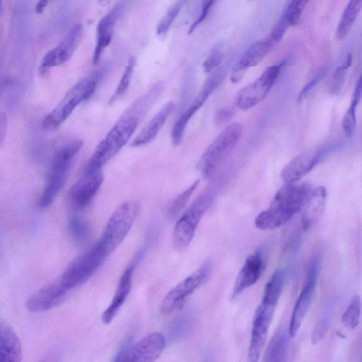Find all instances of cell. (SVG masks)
I'll list each match as a JSON object with an SVG mask.
<instances>
[{"mask_svg": "<svg viewBox=\"0 0 362 362\" xmlns=\"http://www.w3.org/2000/svg\"><path fill=\"white\" fill-rule=\"evenodd\" d=\"M313 189L308 183H288L280 188L268 208L255 219L261 230H272L288 222L303 207Z\"/></svg>", "mask_w": 362, "mask_h": 362, "instance_id": "6da1fadb", "label": "cell"}, {"mask_svg": "<svg viewBox=\"0 0 362 362\" xmlns=\"http://www.w3.org/2000/svg\"><path fill=\"white\" fill-rule=\"evenodd\" d=\"M142 118L129 107L98 144L86 165L84 173L101 170V168L125 146Z\"/></svg>", "mask_w": 362, "mask_h": 362, "instance_id": "7a4b0ae2", "label": "cell"}, {"mask_svg": "<svg viewBox=\"0 0 362 362\" xmlns=\"http://www.w3.org/2000/svg\"><path fill=\"white\" fill-rule=\"evenodd\" d=\"M83 146V141L74 139L62 145L54 153L50 163L47 180L39 199V206H49L62 188L68 176L72 162Z\"/></svg>", "mask_w": 362, "mask_h": 362, "instance_id": "3957f363", "label": "cell"}, {"mask_svg": "<svg viewBox=\"0 0 362 362\" xmlns=\"http://www.w3.org/2000/svg\"><path fill=\"white\" fill-rule=\"evenodd\" d=\"M217 184L214 182L208 186L177 221L172 237L176 250H184L192 240L201 219L216 196Z\"/></svg>", "mask_w": 362, "mask_h": 362, "instance_id": "277c9868", "label": "cell"}, {"mask_svg": "<svg viewBox=\"0 0 362 362\" xmlns=\"http://www.w3.org/2000/svg\"><path fill=\"white\" fill-rule=\"evenodd\" d=\"M102 74V71L94 72L74 85L56 107L45 117L42 120L43 128L49 131L58 128L79 104L93 95Z\"/></svg>", "mask_w": 362, "mask_h": 362, "instance_id": "5b68a950", "label": "cell"}, {"mask_svg": "<svg viewBox=\"0 0 362 362\" xmlns=\"http://www.w3.org/2000/svg\"><path fill=\"white\" fill-rule=\"evenodd\" d=\"M243 128L235 122L227 126L209 144L197 163L202 176L211 177L232 153L242 135Z\"/></svg>", "mask_w": 362, "mask_h": 362, "instance_id": "8992f818", "label": "cell"}, {"mask_svg": "<svg viewBox=\"0 0 362 362\" xmlns=\"http://www.w3.org/2000/svg\"><path fill=\"white\" fill-rule=\"evenodd\" d=\"M139 211V204L128 201L121 204L109 218L100 239L95 243L108 257L124 240Z\"/></svg>", "mask_w": 362, "mask_h": 362, "instance_id": "52a82bcc", "label": "cell"}, {"mask_svg": "<svg viewBox=\"0 0 362 362\" xmlns=\"http://www.w3.org/2000/svg\"><path fill=\"white\" fill-rule=\"evenodd\" d=\"M107 257L95 243L90 250L74 259L56 281L68 294L70 291L88 281Z\"/></svg>", "mask_w": 362, "mask_h": 362, "instance_id": "ba28073f", "label": "cell"}, {"mask_svg": "<svg viewBox=\"0 0 362 362\" xmlns=\"http://www.w3.org/2000/svg\"><path fill=\"white\" fill-rule=\"evenodd\" d=\"M211 268V262L208 260L173 287L161 301L160 312L170 315L182 309L190 296L206 281Z\"/></svg>", "mask_w": 362, "mask_h": 362, "instance_id": "9c48e42d", "label": "cell"}, {"mask_svg": "<svg viewBox=\"0 0 362 362\" xmlns=\"http://www.w3.org/2000/svg\"><path fill=\"white\" fill-rule=\"evenodd\" d=\"M278 301L263 296L252 321L247 362H259Z\"/></svg>", "mask_w": 362, "mask_h": 362, "instance_id": "30bf717a", "label": "cell"}, {"mask_svg": "<svg viewBox=\"0 0 362 362\" xmlns=\"http://www.w3.org/2000/svg\"><path fill=\"white\" fill-rule=\"evenodd\" d=\"M321 264L322 256L320 254H316L310 262L305 283L296 301L291 314L288 330L291 337H293L298 332L310 308L315 294Z\"/></svg>", "mask_w": 362, "mask_h": 362, "instance_id": "8fae6325", "label": "cell"}, {"mask_svg": "<svg viewBox=\"0 0 362 362\" xmlns=\"http://www.w3.org/2000/svg\"><path fill=\"white\" fill-rule=\"evenodd\" d=\"M281 66V64L269 66L257 79L243 88L236 95V105L246 110L263 100L276 81Z\"/></svg>", "mask_w": 362, "mask_h": 362, "instance_id": "7c38bea8", "label": "cell"}, {"mask_svg": "<svg viewBox=\"0 0 362 362\" xmlns=\"http://www.w3.org/2000/svg\"><path fill=\"white\" fill-rule=\"evenodd\" d=\"M82 33L83 27L81 24L73 25L63 40L45 54L41 60L40 68L47 69L67 62L75 52Z\"/></svg>", "mask_w": 362, "mask_h": 362, "instance_id": "4fadbf2b", "label": "cell"}, {"mask_svg": "<svg viewBox=\"0 0 362 362\" xmlns=\"http://www.w3.org/2000/svg\"><path fill=\"white\" fill-rule=\"evenodd\" d=\"M327 150L317 148L303 152L293 158L282 170L281 177L286 182L295 183L310 172L325 158Z\"/></svg>", "mask_w": 362, "mask_h": 362, "instance_id": "5bb4252c", "label": "cell"}, {"mask_svg": "<svg viewBox=\"0 0 362 362\" xmlns=\"http://www.w3.org/2000/svg\"><path fill=\"white\" fill-rule=\"evenodd\" d=\"M144 250H140L130 264L123 272L112 300L102 315L104 324H110L117 315L121 307L125 302L132 288V275L137 264L143 257Z\"/></svg>", "mask_w": 362, "mask_h": 362, "instance_id": "9a60e30c", "label": "cell"}, {"mask_svg": "<svg viewBox=\"0 0 362 362\" xmlns=\"http://www.w3.org/2000/svg\"><path fill=\"white\" fill-rule=\"evenodd\" d=\"M103 181L101 170L84 173L69 191L68 199L71 206L75 209H81L88 205L100 189Z\"/></svg>", "mask_w": 362, "mask_h": 362, "instance_id": "2e32d148", "label": "cell"}, {"mask_svg": "<svg viewBox=\"0 0 362 362\" xmlns=\"http://www.w3.org/2000/svg\"><path fill=\"white\" fill-rule=\"evenodd\" d=\"M218 80L217 76L209 78L189 107L176 120L171 130V139L175 146H178L181 143L189 121L216 88Z\"/></svg>", "mask_w": 362, "mask_h": 362, "instance_id": "e0dca14e", "label": "cell"}, {"mask_svg": "<svg viewBox=\"0 0 362 362\" xmlns=\"http://www.w3.org/2000/svg\"><path fill=\"white\" fill-rule=\"evenodd\" d=\"M165 344L161 333H149L127 351L124 362H154L163 352Z\"/></svg>", "mask_w": 362, "mask_h": 362, "instance_id": "ac0fdd59", "label": "cell"}, {"mask_svg": "<svg viewBox=\"0 0 362 362\" xmlns=\"http://www.w3.org/2000/svg\"><path fill=\"white\" fill-rule=\"evenodd\" d=\"M264 267L265 262L262 251H256L247 256L235 281L231 298L238 297L257 283Z\"/></svg>", "mask_w": 362, "mask_h": 362, "instance_id": "d6986e66", "label": "cell"}, {"mask_svg": "<svg viewBox=\"0 0 362 362\" xmlns=\"http://www.w3.org/2000/svg\"><path fill=\"white\" fill-rule=\"evenodd\" d=\"M125 4L124 1L117 3L99 21L96 29L95 46L93 54V64H98L104 50L110 43L115 23L124 11Z\"/></svg>", "mask_w": 362, "mask_h": 362, "instance_id": "ffe728a7", "label": "cell"}, {"mask_svg": "<svg viewBox=\"0 0 362 362\" xmlns=\"http://www.w3.org/2000/svg\"><path fill=\"white\" fill-rule=\"evenodd\" d=\"M274 45V43L267 37L248 47L234 65L230 74V81L233 83L241 81L247 69L259 63L272 49Z\"/></svg>", "mask_w": 362, "mask_h": 362, "instance_id": "44dd1931", "label": "cell"}, {"mask_svg": "<svg viewBox=\"0 0 362 362\" xmlns=\"http://www.w3.org/2000/svg\"><path fill=\"white\" fill-rule=\"evenodd\" d=\"M67 293L59 286L57 281L49 283L32 294L27 300V310L33 313L47 311L66 298Z\"/></svg>", "mask_w": 362, "mask_h": 362, "instance_id": "7402d4cb", "label": "cell"}, {"mask_svg": "<svg viewBox=\"0 0 362 362\" xmlns=\"http://www.w3.org/2000/svg\"><path fill=\"white\" fill-rule=\"evenodd\" d=\"M20 339L11 326L0 318V362H21Z\"/></svg>", "mask_w": 362, "mask_h": 362, "instance_id": "603a6c76", "label": "cell"}, {"mask_svg": "<svg viewBox=\"0 0 362 362\" xmlns=\"http://www.w3.org/2000/svg\"><path fill=\"white\" fill-rule=\"evenodd\" d=\"M174 107V103L169 102L160 109L134 138L132 142V146L134 147L141 146L154 139L167 121Z\"/></svg>", "mask_w": 362, "mask_h": 362, "instance_id": "cb8c5ba5", "label": "cell"}, {"mask_svg": "<svg viewBox=\"0 0 362 362\" xmlns=\"http://www.w3.org/2000/svg\"><path fill=\"white\" fill-rule=\"evenodd\" d=\"M327 191L325 187L313 189L304 204L302 226L304 230H309L322 214L326 202Z\"/></svg>", "mask_w": 362, "mask_h": 362, "instance_id": "d4e9b609", "label": "cell"}, {"mask_svg": "<svg viewBox=\"0 0 362 362\" xmlns=\"http://www.w3.org/2000/svg\"><path fill=\"white\" fill-rule=\"evenodd\" d=\"M288 332L278 331L269 342L262 362H286L288 348Z\"/></svg>", "mask_w": 362, "mask_h": 362, "instance_id": "484cf974", "label": "cell"}, {"mask_svg": "<svg viewBox=\"0 0 362 362\" xmlns=\"http://www.w3.org/2000/svg\"><path fill=\"white\" fill-rule=\"evenodd\" d=\"M362 6L361 0H351L346 5L336 30L337 40H343L351 31Z\"/></svg>", "mask_w": 362, "mask_h": 362, "instance_id": "4316f807", "label": "cell"}, {"mask_svg": "<svg viewBox=\"0 0 362 362\" xmlns=\"http://www.w3.org/2000/svg\"><path fill=\"white\" fill-rule=\"evenodd\" d=\"M308 1L294 0L288 3L280 20L287 26H294L298 23Z\"/></svg>", "mask_w": 362, "mask_h": 362, "instance_id": "83f0119b", "label": "cell"}, {"mask_svg": "<svg viewBox=\"0 0 362 362\" xmlns=\"http://www.w3.org/2000/svg\"><path fill=\"white\" fill-rule=\"evenodd\" d=\"M136 65V59L132 57L127 62L125 66L122 76L118 83V85L115 90L111 98L110 99V103H114L116 100L122 98L127 91L132 78L134 74V71Z\"/></svg>", "mask_w": 362, "mask_h": 362, "instance_id": "f1b7e54d", "label": "cell"}, {"mask_svg": "<svg viewBox=\"0 0 362 362\" xmlns=\"http://www.w3.org/2000/svg\"><path fill=\"white\" fill-rule=\"evenodd\" d=\"M183 3L182 1L173 3L163 16L156 28V33L159 37H163L166 35L180 13Z\"/></svg>", "mask_w": 362, "mask_h": 362, "instance_id": "f546056e", "label": "cell"}, {"mask_svg": "<svg viewBox=\"0 0 362 362\" xmlns=\"http://www.w3.org/2000/svg\"><path fill=\"white\" fill-rule=\"evenodd\" d=\"M361 299L358 296H354L342 315L343 324L349 329L356 328L360 322Z\"/></svg>", "mask_w": 362, "mask_h": 362, "instance_id": "4dcf8cb0", "label": "cell"}, {"mask_svg": "<svg viewBox=\"0 0 362 362\" xmlns=\"http://www.w3.org/2000/svg\"><path fill=\"white\" fill-rule=\"evenodd\" d=\"M69 230L74 240L77 243L86 241L90 235V228L88 223L77 216L70 218Z\"/></svg>", "mask_w": 362, "mask_h": 362, "instance_id": "1f68e13d", "label": "cell"}, {"mask_svg": "<svg viewBox=\"0 0 362 362\" xmlns=\"http://www.w3.org/2000/svg\"><path fill=\"white\" fill-rule=\"evenodd\" d=\"M199 183V180H195L186 190L182 192L174 199L168 210V214L171 218L177 217L183 210Z\"/></svg>", "mask_w": 362, "mask_h": 362, "instance_id": "d6a6232c", "label": "cell"}, {"mask_svg": "<svg viewBox=\"0 0 362 362\" xmlns=\"http://www.w3.org/2000/svg\"><path fill=\"white\" fill-rule=\"evenodd\" d=\"M358 104L356 102L351 101L342 119V129L348 137L352 136L356 125V109Z\"/></svg>", "mask_w": 362, "mask_h": 362, "instance_id": "836d02e7", "label": "cell"}, {"mask_svg": "<svg viewBox=\"0 0 362 362\" xmlns=\"http://www.w3.org/2000/svg\"><path fill=\"white\" fill-rule=\"evenodd\" d=\"M331 317L332 314L330 311L326 310V312L322 314L313 333L312 341L313 344H317L323 338L328 329Z\"/></svg>", "mask_w": 362, "mask_h": 362, "instance_id": "e575fe53", "label": "cell"}, {"mask_svg": "<svg viewBox=\"0 0 362 362\" xmlns=\"http://www.w3.org/2000/svg\"><path fill=\"white\" fill-rule=\"evenodd\" d=\"M351 62L352 57L351 54H349L346 62L336 69L332 78L333 83L332 86L333 90H338L339 87L341 85L344 79L346 71L351 66Z\"/></svg>", "mask_w": 362, "mask_h": 362, "instance_id": "d590c367", "label": "cell"}, {"mask_svg": "<svg viewBox=\"0 0 362 362\" xmlns=\"http://www.w3.org/2000/svg\"><path fill=\"white\" fill-rule=\"evenodd\" d=\"M222 59V52L218 48H215L203 64L204 71L207 73L212 71L221 64Z\"/></svg>", "mask_w": 362, "mask_h": 362, "instance_id": "8d00e7d4", "label": "cell"}, {"mask_svg": "<svg viewBox=\"0 0 362 362\" xmlns=\"http://www.w3.org/2000/svg\"><path fill=\"white\" fill-rule=\"evenodd\" d=\"M214 1H204L202 2V9L197 18L192 23L189 28L188 33H192L206 18L210 9L211 8Z\"/></svg>", "mask_w": 362, "mask_h": 362, "instance_id": "74e56055", "label": "cell"}, {"mask_svg": "<svg viewBox=\"0 0 362 362\" xmlns=\"http://www.w3.org/2000/svg\"><path fill=\"white\" fill-rule=\"evenodd\" d=\"M325 70L321 69L317 75L310 81L301 90L298 97V101L300 103L308 95L310 91L323 78L325 75Z\"/></svg>", "mask_w": 362, "mask_h": 362, "instance_id": "f35d334b", "label": "cell"}, {"mask_svg": "<svg viewBox=\"0 0 362 362\" xmlns=\"http://www.w3.org/2000/svg\"><path fill=\"white\" fill-rule=\"evenodd\" d=\"M6 119L4 114H0V145L3 143L6 132Z\"/></svg>", "mask_w": 362, "mask_h": 362, "instance_id": "ab89813d", "label": "cell"}, {"mask_svg": "<svg viewBox=\"0 0 362 362\" xmlns=\"http://www.w3.org/2000/svg\"><path fill=\"white\" fill-rule=\"evenodd\" d=\"M127 354V348L126 347L122 348V350L117 354L115 362H124Z\"/></svg>", "mask_w": 362, "mask_h": 362, "instance_id": "60d3db41", "label": "cell"}, {"mask_svg": "<svg viewBox=\"0 0 362 362\" xmlns=\"http://www.w3.org/2000/svg\"><path fill=\"white\" fill-rule=\"evenodd\" d=\"M231 115V112L229 111V110H221L218 115V119L219 120H226V119H227L228 118L230 117Z\"/></svg>", "mask_w": 362, "mask_h": 362, "instance_id": "b9f144b4", "label": "cell"}, {"mask_svg": "<svg viewBox=\"0 0 362 362\" xmlns=\"http://www.w3.org/2000/svg\"><path fill=\"white\" fill-rule=\"evenodd\" d=\"M48 1H40L36 5V11L40 13H42L44 8L46 7Z\"/></svg>", "mask_w": 362, "mask_h": 362, "instance_id": "7bdbcfd3", "label": "cell"}, {"mask_svg": "<svg viewBox=\"0 0 362 362\" xmlns=\"http://www.w3.org/2000/svg\"><path fill=\"white\" fill-rule=\"evenodd\" d=\"M40 362H54V359L52 356L47 355Z\"/></svg>", "mask_w": 362, "mask_h": 362, "instance_id": "ee69618b", "label": "cell"}, {"mask_svg": "<svg viewBox=\"0 0 362 362\" xmlns=\"http://www.w3.org/2000/svg\"><path fill=\"white\" fill-rule=\"evenodd\" d=\"M0 4H1V1H0Z\"/></svg>", "mask_w": 362, "mask_h": 362, "instance_id": "f6af8a7d", "label": "cell"}]
</instances>
